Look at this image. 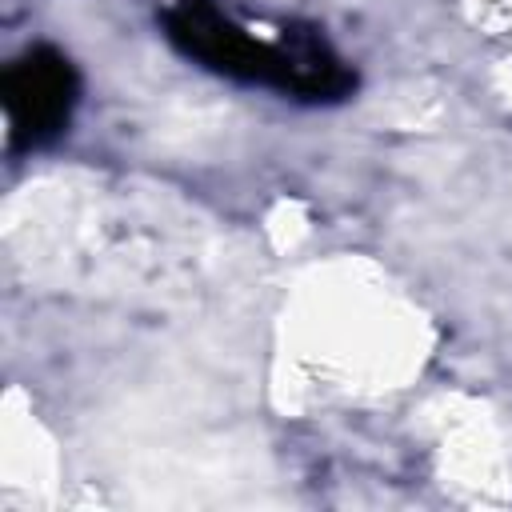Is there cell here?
I'll return each mask as SVG.
<instances>
[{
	"label": "cell",
	"mask_w": 512,
	"mask_h": 512,
	"mask_svg": "<svg viewBox=\"0 0 512 512\" xmlns=\"http://www.w3.org/2000/svg\"><path fill=\"white\" fill-rule=\"evenodd\" d=\"M160 24L180 56L224 80L272 88L304 104H336L356 92L352 64L312 24H284L280 36L268 40L216 0H172Z\"/></svg>",
	"instance_id": "obj_1"
},
{
	"label": "cell",
	"mask_w": 512,
	"mask_h": 512,
	"mask_svg": "<svg viewBox=\"0 0 512 512\" xmlns=\"http://www.w3.org/2000/svg\"><path fill=\"white\" fill-rule=\"evenodd\" d=\"M76 104H80V72L52 44H36L20 52L0 76V108L8 120L12 152H40L56 144L68 132Z\"/></svg>",
	"instance_id": "obj_2"
}]
</instances>
